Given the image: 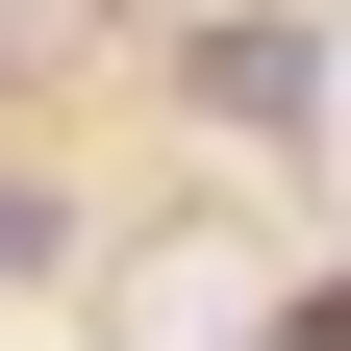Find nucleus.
Segmentation results:
<instances>
[{
    "label": "nucleus",
    "mask_w": 351,
    "mask_h": 351,
    "mask_svg": "<svg viewBox=\"0 0 351 351\" xmlns=\"http://www.w3.org/2000/svg\"><path fill=\"white\" fill-rule=\"evenodd\" d=\"M201 125L301 151V125H326V25H301V0H226V25H201Z\"/></svg>",
    "instance_id": "1"
}]
</instances>
